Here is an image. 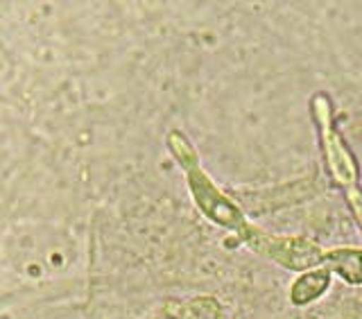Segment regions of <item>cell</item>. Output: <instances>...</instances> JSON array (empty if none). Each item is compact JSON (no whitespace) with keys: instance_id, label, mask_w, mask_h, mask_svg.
I'll list each match as a JSON object with an SVG mask.
<instances>
[{"instance_id":"8992f818","label":"cell","mask_w":362,"mask_h":319,"mask_svg":"<svg viewBox=\"0 0 362 319\" xmlns=\"http://www.w3.org/2000/svg\"><path fill=\"white\" fill-rule=\"evenodd\" d=\"M168 143H170V147H173V154L177 156V161L184 166L186 173H188L190 168L199 166L197 152L192 150V145H190V141L186 139V136H181L179 132H173V134H170Z\"/></svg>"},{"instance_id":"6da1fadb","label":"cell","mask_w":362,"mask_h":319,"mask_svg":"<svg viewBox=\"0 0 362 319\" xmlns=\"http://www.w3.org/2000/svg\"><path fill=\"white\" fill-rule=\"evenodd\" d=\"M243 240L254 249L256 254L274 260L281 267L292 272H308L310 267L320 265L324 260V252L320 245H315L308 238L294 236H269L265 231L249 226Z\"/></svg>"},{"instance_id":"7a4b0ae2","label":"cell","mask_w":362,"mask_h":319,"mask_svg":"<svg viewBox=\"0 0 362 319\" xmlns=\"http://www.w3.org/2000/svg\"><path fill=\"white\" fill-rule=\"evenodd\" d=\"M313 109V118L320 127V141L324 147V156H326V166L328 173L335 179V184L349 188H356L358 181V163L354 154L349 152L346 143L342 141V136L337 134L335 124H333V107L331 100H328L324 93L315 95L310 102Z\"/></svg>"},{"instance_id":"3957f363","label":"cell","mask_w":362,"mask_h":319,"mask_svg":"<svg viewBox=\"0 0 362 319\" xmlns=\"http://www.w3.org/2000/svg\"><path fill=\"white\" fill-rule=\"evenodd\" d=\"M186 177H188V186L199 211L206 215L211 222L220 224L229 231H235L240 238H245L252 224L245 220V213L240 211V207L226 197L199 166L190 168Z\"/></svg>"},{"instance_id":"5b68a950","label":"cell","mask_w":362,"mask_h":319,"mask_svg":"<svg viewBox=\"0 0 362 319\" xmlns=\"http://www.w3.org/2000/svg\"><path fill=\"white\" fill-rule=\"evenodd\" d=\"M331 286V272L326 267L308 269L292 283L290 288V301L294 306H308L310 301L320 299L322 294Z\"/></svg>"},{"instance_id":"277c9868","label":"cell","mask_w":362,"mask_h":319,"mask_svg":"<svg viewBox=\"0 0 362 319\" xmlns=\"http://www.w3.org/2000/svg\"><path fill=\"white\" fill-rule=\"evenodd\" d=\"M322 263L328 272H335L351 286H362V249L358 247H337L324 254Z\"/></svg>"},{"instance_id":"52a82bcc","label":"cell","mask_w":362,"mask_h":319,"mask_svg":"<svg viewBox=\"0 0 362 319\" xmlns=\"http://www.w3.org/2000/svg\"><path fill=\"white\" fill-rule=\"evenodd\" d=\"M346 199H349L351 213H354V218H356L358 229H360V233H362V190H360V188H349Z\"/></svg>"}]
</instances>
